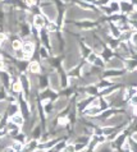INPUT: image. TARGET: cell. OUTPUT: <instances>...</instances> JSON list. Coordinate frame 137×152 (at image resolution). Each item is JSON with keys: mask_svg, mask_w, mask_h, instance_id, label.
I'll use <instances>...</instances> for the list:
<instances>
[{"mask_svg": "<svg viewBox=\"0 0 137 152\" xmlns=\"http://www.w3.org/2000/svg\"><path fill=\"white\" fill-rule=\"evenodd\" d=\"M26 4L29 7H32V5H35L36 4V0H26Z\"/></svg>", "mask_w": 137, "mask_h": 152, "instance_id": "cell-26", "label": "cell"}, {"mask_svg": "<svg viewBox=\"0 0 137 152\" xmlns=\"http://www.w3.org/2000/svg\"><path fill=\"white\" fill-rule=\"evenodd\" d=\"M22 51L24 53L26 59H27L28 56H31V55H32L33 51H35V45H33L31 41L23 42V45H22Z\"/></svg>", "mask_w": 137, "mask_h": 152, "instance_id": "cell-1", "label": "cell"}, {"mask_svg": "<svg viewBox=\"0 0 137 152\" xmlns=\"http://www.w3.org/2000/svg\"><path fill=\"white\" fill-rule=\"evenodd\" d=\"M96 58H97V55L95 53H91L90 54V55L87 56V61L90 63V64H94V63H95V60H96Z\"/></svg>", "mask_w": 137, "mask_h": 152, "instance_id": "cell-16", "label": "cell"}, {"mask_svg": "<svg viewBox=\"0 0 137 152\" xmlns=\"http://www.w3.org/2000/svg\"><path fill=\"white\" fill-rule=\"evenodd\" d=\"M123 1H126V3H132L133 0H123Z\"/></svg>", "mask_w": 137, "mask_h": 152, "instance_id": "cell-29", "label": "cell"}, {"mask_svg": "<svg viewBox=\"0 0 137 152\" xmlns=\"http://www.w3.org/2000/svg\"><path fill=\"white\" fill-rule=\"evenodd\" d=\"M10 121L12 123H14L15 125H18V126H22L23 123H24V118H23L22 114L18 113V114H15V115H13L10 118Z\"/></svg>", "mask_w": 137, "mask_h": 152, "instance_id": "cell-2", "label": "cell"}, {"mask_svg": "<svg viewBox=\"0 0 137 152\" xmlns=\"http://www.w3.org/2000/svg\"><path fill=\"white\" fill-rule=\"evenodd\" d=\"M3 152H15V150L13 148L12 146H9V147H5V148H4V151Z\"/></svg>", "mask_w": 137, "mask_h": 152, "instance_id": "cell-25", "label": "cell"}, {"mask_svg": "<svg viewBox=\"0 0 137 152\" xmlns=\"http://www.w3.org/2000/svg\"><path fill=\"white\" fill-rule=\"evenodd\" d=\"M87 147V143H76L74 145V148H76V152H82V150H85Z\"/></svg>", "mask_w": 137, "mask_h": 152, "instance_id": "cell-14", "label": "cell"}, {"mask_svg": "<svg viewBox=\"0 0 137 152\" xmlns=\"http://www.w3.org/2000/svg\"><path fill=\"white\" fill-rule=\"evenodd\" d=\"M33 152H45V150H41V148H37V150H35Z\"/></svg>", "mask_w": 137, "mask_h": 152, "instance_id": "cell-28", "label": "cell"}, {"mask_svg": "<svg viewBox=\"0 0 137 152\" xmlns=\"http://www.w3.org/2000/svg\"><path fill=\"white\" fill-rule=\"evenodd\" d=\"M58 121H59V124H62V125H64V124H67V123H68L67 118H59Z\"/></svg>", "mask_w": 137, "mask_h": 152, "instance_id": "cell-24", "label": "cell"}, {"mask_svg": "<svg viewBox=\"0 0 137 152\" xmlns=\"http://www.w3.org/2000/svg\"><path fill=\"white\" fill-rule=\"evenodd\" d=\"M12 91L14 92V94H19V92H22V86H21V82L19 81L13 82V84H12Z\"/></svg>", "mask_w": 137, "mask_h": 152, "instance_id": "cell-8", "label": "cell"}, {"mask_svg": "<svg viewBox=\"0 0 137 152\" xmlns=\"http://www.w3.org/2000/svg\"><path fill=\"white\" fill-rule=\"evenodd\" d=\"M130 104H131V106L137 107V95L133 96V97H131V99H130Z\"/></svg>", "mask_w": 137, "mask_h": 152, "instance_id": "cell-19", "label": "cell"}, {"mask_svg": "<svg viewBox=\"0 0 137 152\" xmlns=\"http://www.w3.org/2000/svg\"><path fill=\"white\" fill-rule=\"evenodd\" d=\"M126 65H127V68L130 70H133L135 68H137V60L136 59H131V60L126 61Z\"/></svg>", "mask_w": 137, "mask_h": 152, "instance_id": "cell-12", "label": "cell"}, {"mask_svg": "<svg viewBox=\"0 0 137 152\" xmlns=\"http://www.w3.org/2000/svg\"><path fill=\"white\" fill-rule=\"evenodd\" d=\"M123 73V72L121 70H108V72H105V77H118V75H121Z\"/></svg>", "mask_w": 137, "mask_h": 152, "instance_id": "cell-13", "label": "cell"}, {"mask_svg": "<svg viewBox=\"0 0 137 152\" xmlns=\"http://www.w3.org/2000/svg\"><path fill=\"white\" fill-rule=\"evenodd\" d=\"M40 55H41L42 58H48V53H46V50H45L44 48L40 49Z\"/></svg>", "mask_w": 137, "mask_h": 152, "instance_id": "cell-23", "label": "cell"}, {"mask_svg": "<svg viewBox=\"0 0 137 152\" xmlns=\"http://www.w3.org/2000/svg\"><path fill=\"white\" fill-rule=\"evenodd\" d=\"M38 136H40V128H36L35 130H33V137L37 138Z\"/></svg>", "mask_w": 137, "mask_h": 152, "instance_id": "cell-27", "label": "cell"}, {"mask_svg": "<svg viewBox=\"0 0 137 152\" xmlns=\"http://www.w3.org/2000/svg\"><path fill=\"white\" fill-rule=\"evenodd\" d=\"M22 45H23V42L21 41V40H18V39L14 40V41H12V49L14 50V51H15V50L22 49Z\"/></svg>", "mask_w": 137, "mask_h": 152, "instance_id": "cell-11", "label": "cell"}, {"mask_svg": "<svg viewBox=\"0 0 137 152\" xmlns=\"http://www.w3.org/2000/svg\"><path fill=\"white\" fill-rule=\"evenodd\" d=\"M40 64H38V61H31L28 64V72H31V73H38L40 72Z\"/></svg>", "mask_w": 137, "mask_h": 152, "instance_id": "cell-7", "label": "cell"}, {"mask_svg": "<svg viewBox=\"0 0 137 152\" xmlns=\"http://www.w3.org/2000/svg\"><path fill=\"white\" fill-rule=\"evenodd\" d=\"M63 152H76V148H74V145H67L64 147Z\"/></svg>", "mask_w": 137, "mask_h": 152, "instance_id": "cell-17", "label": "cell"}, {"mask_svg": "<svg viewBox=\"0 0 137 152\" xmlns=\"http://www.w3.org/2000/svg\"><path fill=\"white\" fill-rule=\"evenodd\" d=\"M112 82L110 81H101L99 84H97V88H99V90H105V88H109V87H112Z\"/></svg>", "mask_w": 137, "mask_h": 152, "instance_id": "cell-10", "label": "cell"}, {"mask_svg": "<svg viewBox=\"0 0 137 152\" xmlns=\"http://www.w3.org/2000/svg\"><path fill=\"white\" fill-rule=\"evenodd\" d=\"M19 82H21V86H22V90H24V91L29 90V81H28V78L26 77L24 74H21Z\"/></svg>", "mask_w": 137, "mask_h": 152, "instance_id": "cell-5", "label": "cell"}, {"mask_svg": "<svg viewBox=\"0 0 137 152\" xmlns=\"http://www.w3.org/2000/svg\"><path fill=\"white\" fill-rule=\"evenodd\" d=\"M108 7L110 8V10L113 12V14H114V13H119V12H121V4H119V1L112 0V1L109 3V5H108Z\"/></svg>", "mask_w": 137, "mask_h": 152, "instance_id": "cell-6", "label": "cell"}, {"mask_svg": "<svg viewBox=\"0 0 137 152\" xmlns=\"http://www.w3.org/2000/svg\"><path fill=\"white\" fill-rule=\"evenodd\" d=\"M33 24H35V27L38 28V29H41L42 27H44V24H45V18L42 15H35V18H33Z\"/></svg>", "mask_w": 137, "mask_h": 152, "instance_id": "cell-3", "label": "cell"}, {"mask_svg": "<svg viewBox=\"0 0 137 152\" xmlns=\"http://www.w3.org/2000/svg\"><path fill=\"white\" fill-rule=\"evenodd\" d=\"M121 4V12H124V13H132L133 12V5H132V3H126V1H122L119 3Z\"/></svg>", "mask_w": 137, "mask_h": 152, "instance_id": "cell-4", "label": "cell"}, {"mask_svg": "<svg viewBox=\"0 0 137 152\" xmlns=\"http://www.w3.org/2000/svg\"><path fill=\"white\" fill-rule=\"evenodd\" d=\"M131 41L133 42V45H135L136 48H137V32H136V33H133V35H132V39H131Z\"/></svg>", "mask_w": 137, "mask_h": 152, "instance_id": "cell-22", "label": "cell"}, {"mask_svg": "<svg viewBox=\"0 0 137 152\" xmlns=\"http://www.w3.org/2000/svg\"><path fill=\"white\" fill-rule=\"evenodd\" d=\"M127 142H128V145H130V150H131V152H137V141H136V139L130 138Z\"/></svg>", "mask_w": 137, "mask_h": 152, "instance_id": "cell-9", "label": "cell"}, {"mask_svg": "<svg viewBox=\"0 0 137 152\" xmlns=\"http://www.w3.org/2000/svg\"><path fill=\"white\" fill-rule=\"evenodd\" d=\"M112 54H113V51L110 49H105L104 50V56L105 58H110V56H112Z\"/></svg>", "mask_w": 137, "mask_h": 152, "instance_id": "cell-21", "label": "cell"}, {"mask_svg": "<svg viewBox=\"0 0 137 152\" xmlns=\"http://www.w3.org/2000/svg\"><path fill=\"white\" fill-rule=\"evenodd\" d=\"M94 65H96V66H104V65H105V63H104V60H102L101 58L97 56V58H96V60H95V63H94Z\"/></svg>", "mask_w": 137, "mask_h": 152, "instance_id": "cell-18", "label": "cell"}, {"mask_svg": "<svg viewBox=\"0 0 137 152\" xmlns=\"http://www.w3.org/2000/svg\"><path fill=\"white\" fill-rule=\"evenodd\" d=\"M97 92H99V88H97L96 86H90L87 88V94L88 95H96Z\"/></svg>", "mask_w": 137, "mask_h": 152, "instance_id": "cell-15", "label": "cell"}, {"mask_svg": "<svg viewBox=\"0 0 137 152\" xmlns=\"http://www.w3.org/2000/svg\"><path fill=\"white\" fill-rule=\"evenodd\" d=\"M7 39H8V37H7L5 33H4V32H0V44H5Z\"/></svg>", "mask_w": 137, "mask_h": 152, "instance_id": "cell-20", "label": "cell"}]
</instances>
